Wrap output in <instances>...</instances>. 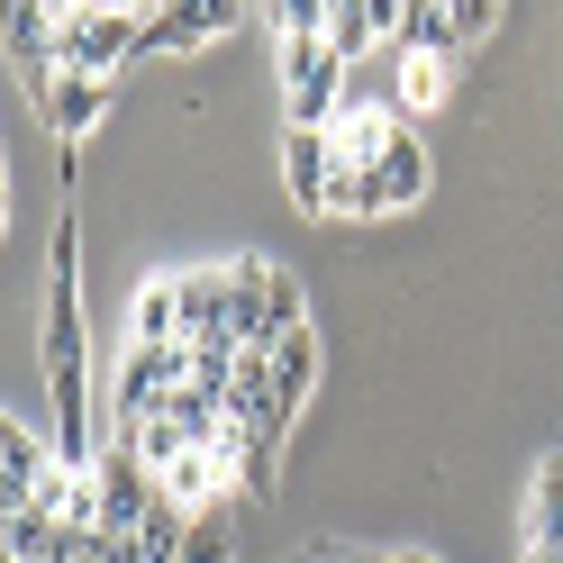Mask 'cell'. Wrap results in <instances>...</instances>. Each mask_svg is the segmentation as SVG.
<instances>
[{"instance_id":"cell-1","label":"cell","mask_w":563,"mask_h":563,"mask_svg":"<svg viewBox=\"0 0 563 563\" xmlns=\"http://www.w3.org/2000/svg\"><path fill=\"white\" fill-rule=\"evenodd\" d=\"M46 400H55V464H100V428H91V319H82V236L74 219L55 228V264H46Z\"/></svg>"},{"instance_id":"cell-2","label":"cell","mask_w":563,"mask_h":563,"mask_svg":"<svg viewBox=\"0 0 563 563\" xmlns=\"http://www.w3.org/2000/svg\"><path fill=\"white\" fill-rule=\"evenodd\" d=\"M128 55H146V19L128 10H64L55 19V74H91V82H119Z\"/></svg>"},{"instance_id":"cell-3","label":"cell","mask_w":563,"mask_h":563,"mask_svg":"<svg viewBox=\"0 0 563 563\" xmlns=\"http://www.w3.org/2000/svg\"><path fill=\"white\" fill-rule=\"evenodd\" d=\"M236 19H245V0H155L146 10V46L155 55H191V46H219Z\"/></svg>"},{"instance_id":"cell-4","label":"cell","mask_w":563,"mask_h":563,"mask_svg":"<svg viewBox=\"0 0 563 563\" xmlns=\"http://www.w3.org/2000/svg\"><path fill=\"white\" fill-rule=\"evenodd\" d=\"M391 136H400V110H391V100H355V110H336L328 155H336V173H373L382 155H391Z\"/></svg>"},{"instance_id":"cell-5","label":"cell","mask_w":563,"mask_h":563,"mask_svg":"<svg viewBox=\"0 0 563 563\" xmlns=\"http://www.w3.org/2000/svg\"><path fill=\"white\" fill-rule=\"evenodd\" d=\"M328 128H282V183H291V209H309V219H328Z\"/></svg>"},{"instance_id":"cell-6","label":"cell","mask_w":563,"mask_h":563,"mask_svg":"<svg viewBox=\"0 0 563 563\" xmlns=\"http://www.w3.org/2000/svg\"><path fill=\"white\" fill-rule=\"evenodd\" d=\"M55 473V437H37V428H19L10 409H0V482L19 490V500H37V482Z\"/></svg>"},{"instance_id":"cell-7","label":"cell","mask_w":563,"mask_h":563,"mask_svg":"<svg viewBox=\"0 0 563 563\" xmlns=\"http://www.w3.org/2000/svg\"><path fill=\"white\" fill-rule=\"evenodd\" d=\"M110 91H119V82H91V74H55L37 110H46V128H55V136H82L100 110H110Z\"/></svg>"},{"instance_id":"cell-8","label":"cell","mask_w":563,"mask_h":563,"mask_svg":"<svg viewBox=\"0 0 563 563\" xmlns=\"http://www.w3.org/2000/svg\"><path fill=\"white\" fill-rule=\"evenodd\" d=\"M128 345H183V282H173V273H155L146 291H136V309H128Z\"/></svg>"},{"instance_id":"cell-9","label":"cell","mask_w":563,"mask_h":563,"mask_svg":"<svg viewBox=\"0 0 563 563\" xmlns=\"http://www.w3.org/2000/svg\"><path fill=\"white\" fill-rule=\"evenodd\" d=\"M309 382H319V328H291L273 345V400L300 418V400H309Z\"/></svg>"},{"instance_id":"cell-10","label":"cell","mask_w":563,"mask_h":563,"mask_svg":"<svg viewBox=\"0 0 563 563\" xmlns=\"http://www.w3.org/2000/svg\"><path fill=\"white\" fill-rule=\"evenodd\" d=\"M373 173H382V209H418V191H428V146L400 128V136H391V155H382Z\"/></svg>"},{"instance_id":"cell-11","label":"cell","mask_w":563,"mask_h":563,"mask_svg":"<svg viewBox=\"0 0 563 563\" xmlns=\"http://www.w3.org/2000/svg\"><path fill=\"white\" fill-rule=\"evenodd\" d=\"M209 490H228V464H219V445H191V454H183V464H173V473H164V500L200 518V509H209Z\"/></svg>"},{"instance_id":"cell-12","label":"cell","mask_w":563,"mask_h":563,"mask_svg":"<svg viewBox=\"0 0 563 563\" xmlns=\"http://www.w3.org/2000/svg\"><path fill=\"white\" fill-rule=\"evenodd\" d=\"M336 91H345V64L328 55L319 74H300V82H291V128H336V110H345Z\"/></svg>"},{"instance_id":"cell-13","label":"cell","mask_w":563,"mask_h":563,"mask_svg":"<svg viewBox=\"0 0 563 563\" xmlns=\"http://www.w3.org/2000/svg\"><path fill=\"white\" fill-rule=\"evenodd\" d=\"M400 55H464V37H454V19H445V0H409V19H400Z\"/></svg>"},{"instance_id":"cell-14","label":"cell","mask_w":563,"mask_h":563,"mask_svg":"<svg viewBox=\"0 0 563 563\" xmlns=\"http://www.w3.org/2000/svg\"><path fill=\"white\" fill-rule=\"evenodd\" d=\"M445 74H454V55H400L391 110H437V100H445Z\"/></svg>"},{"instance_id":"cell-15","label":"cell","mask_w":563,"mask_h":563,"mask_svg":"<svg viewBox=\"0 0 563 563\" xmlns=\"http://www.w3.org/2000/svg\"><path fill=\"white\" fill-rule=\"evenodd\" d=\"M328 46H336V64H364L382 46V27L364 19V0H328Z\"/></svg>"},{"instance_id":"cell-16","label":"cell","mask_w":563,"mask_h":563,"mask_svg":"<svg viewBox=\"0 0 563 563\" xmlns=\"http://www.w3.org/2000/svg\"><path fill=\"white\" fill-rule=\"evenodd\" d=\"M445 19H454V37H490V19H500V0H445Z\"/></svg>"},{"instance_id":"cell-17","label":"cell","mask_w":563,"mask_h":563,"mask_svg":"<svg viewBox=\"0 0 563 563\" xmlns=\"http://www.w3.org/2000/svg\"><path fill=\"white\" fill-rule=\"evenodd\" d=\"M373 563H437V554H373Z\"/></svg>"},{"instance_id":"cell-18","label":"cell","mask_w":563,"mask_h":563,"mask_svg":"<svg viewBox=\"0 0 563 563\" xmlns=\"http://www.w3.org/2000/svg\"><path fill=\"white\" fill-rule=\"evenodd\" d=\"M0 236H10V183H0Z\"/></svg>"},{"instance_id":"cell-19","label":"cell","mask_w":563,"mask_h":563,"mask_svg":"<svg viewBox=\"0 0 563 563\" xmlns=\"http://www.w3.org/2000/svg\"><path fill=\"white\" fill-rule=\"evenodd\" d=\"M0 563H19V554H0Z\"/></svg>"},{"instance_id":"cell-20","label":"cell","mask_w":563,"mask_h":563,"mask_svg":"<svg viewBox=\"0 0 563 563\" xmlns=\"http://www.w3.org/2000/svg\"><path fill=\"white\" fill-rule=\"evenodd\" d=\"M0 183H10V173H0Z\"/></svg>"}]
</instances>
